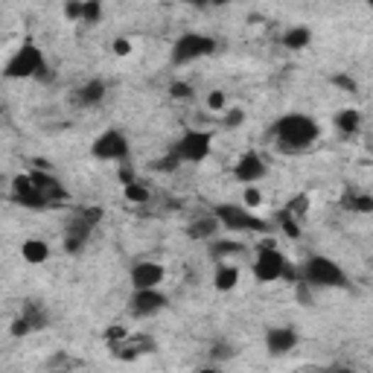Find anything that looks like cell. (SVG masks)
I'll use <instances>...</instances> for the list:
<instances>
[{
	"mask_svg": "<svg viewBox=\"0 0 373 373\" xmlns=\"http://www.w3.org/2000/svg\"><path fill=\"white\" fill-rule=\"evenodd\" d=\"M239 350H236V344H230V341H213L210 344V350H207V359H210V364H222V362H228V359H233Z\"/></svg>",
	"mask_w": 373,
	"mask_h": 373,
	"instance_id": "484cf974",
	"label": "cell"
},
{
	"mask_svg": "<svg viewBox=\"0 0 373 373\" xmlns=\"http://www.w3.org/2000/svg\"><path fill=\"white\" fill-rule=\"evenodd\" d=\"M324 373H356L353 367H347V364H333V367H327Z\"/></svg>",
	"mask_w": 373,
	"mask_h": 373,
	"instance_id": "7bdbcfd3",
	"label": "cell"
},
{
	"mask_svg": "<svg viewBox=\"0 0 373 373\" xmlns=\"http://www.w3.org/2000/svg\"><path fill=\"white\" fill-rule=\"evenodd\" d=\"M23 210H47L50 207V201H47V196L38 190V186L33 184L30 186V190H26V193H21V196H12Z\"/></svg>",
	"mask_w": 373,
	"mask_h": 373,
	"instance_id": "d4e9b609",
	"label": "cell"
},
{
	"mask_svg": "<svg viewBox=\"0 0 373 373\" xmlns=\"http://www.w3.org/2000/svg\"><path fill=\"white\" fill-rule=\"evenodd\" d=\"M123 338H128V330L126 327H108V330H105V341H108V344H117V341H123Z\"/></svg>",
	"mask_w": 373,
	"mask_h": 373,
	"instance_id": "ab89813d",
	"label": "cell"
},
{
	"mask_svg": "<svg viewBox=\"0 0 373 373\" xmlns=\"http://www.w3.org/2000/svg\"><path fill=\"white\" fill-rule=\"evenodd\" d=\"M108 347H111V356H114V359H120V362H135V359H140V356L155 353V350H157V341L143 333V335H128V338H123V341H117V344H108Z\"/></svg>",
	"mask_w": 373,
	"mask_h": 373,
	"instance_id": "8fae6325",
	"label": "cell"
},
{
	"mask_svg": "<svg viewBox=\"0 0 373 373\" xmlns=\"http://www.w3.org/2000/svg\"><path fill=\"white\" fill-rule=\"evenodd\" d=\"M213 286H216V291H233L239 286V265L219 262L216 272H213Z\"/></svg>",
	"mask_w": 373,
	"mask_h": 373,
	"instance_id": "603a6c76",
	"label": "cell"
},
{
	"mask_svg": "<svg viewBox=\"0 0 373 373\" xmlns=\"http://www.w3.org/2000/svg\"><path fill=\"white\" fill-rule=\"evenodd\" d=\"M213 52H216V38H210L204 33H184L169 47V62L172 67H186L199 59L213 56Z\"/></svg>",
	"mask_w": 373,
	"mask_h": 373,
	"instance_id": "5b68a950",
	"label": "cell"
},
{
	"mask_svg": "<svg viewBox=\"0 0 373 373\" xmlns=\"http://www.w3.org/2000/svg\"><path fill=\"white\" fill-rule=\"evenodd\" d=\"M47 67V59H44V52L41 47L33 41V38H26L15 52H12V59L6 62L4 67V76L6 79H38V73Z\"/></svg>",
	"mask_w": 373,
	"mask_h": 373,
	"instance_id": "8992f818",
	"label": "cell"
},
{
	"mask_svg": "<svg viewBox=\"0 0 373 373\" xmlns=\"http://www.w3.org/2000/svg\"><path fill=\"white\" fill-rule=\"evenodd\" d=\"M243 207H248V210L262 207V193H260V186H245V193H243Z\"/></svg>",
	"mask_w": 373,
	"mask_h": 373,
	"instance_id": "d6a6232c",
	"label": "cell"
},
{
	"mask_svg": "<svg viewBox=\"0 0 373 373\" xmlns=\"http://www.w3.org/2000/svg\"><path fill=\"white\" fill-rule=\"evenodd\" d=\"M213 216L219 219L222 230L228 233H272V222L260 219L254 210L243 204H216L213 207Z\"/></svg>",
	"mask_w": 373,
	"mask_h": 373,
	"instance_id": "277c9868",
	"label": "cell"
},
{
	"mask_svg": "<svg viewBox=\"0 0 373 373\" xmlns=\"http://www.w3.org/2000/svg\"><path fill=\"white\" fill-rule=\"evenodd\" d=\"M265 175H269V164H265L262 155H257V152H245L233 164V178L239 184H245V186H257Z\"/></svg>",
	"mask_w": 373,
	"mask_h": 373,
	"instance_id": "7c38bea8",
	"label": "cell"
},
{
	"mask_svg": "<svg viewBox=\"0 0 373 373\" xmlns=\"http://www.w3.org/2000/svg\"><path fill=\"white\" fill-rule=\"evenodd\" d=\"M30 178H33V184L38 186V190L47 196V201H50V204L67 201V196H70V193H67V186H65L56 175H50L47 169H33V172H30Z\"/></svg>",
	"mask_w": 373,
	"mask_h": 373,
	"instance_id": "9a60e30c",
	"label": "cell"
},
{
	"mask_svg": "<svg viewBox=\"0 0 373 373\" xmlns=\"http://www.w3.org/2000/svg\"><path fill=\"white\" fill-rule=\"evenodd\" d=\"M330 82H333L338 91H344V94H356V91H359V82H356L350 73H333Z\"/></svg>",
	"mask_w": 373,
	"mask_h": 373,
	"instance_id": "4dcf8cb0",
	"label": "cell"
},
{
	"mask_svg": "<svg viewBox=\"0 0 373 373\" xmlns=\"http://www.w3.org/2000/svg\"><path fill=\"white\" fill-rule=\"evenodd\" d=\"M309 207H312V201H309V196L306 193H298V196H291L289 201H286V213H289V216H295L298 222L301 219H306V213H309Z\"/></svg>",
	"mask_w": 373,
	"mask_h": 373,
	"instance_id": "4316f807",
	"label": "cell"
},
{
	"mask_svg": "<svg viewBox=\"0 0 373 373\" xmlns=\"http://www.w3.org/2000/svg\"><path fill=\"white\" fill-rule=\"evenodd\" d=\"M167 277V269L155 260H140L131 265V289L140 291V289H157Z\"/></svg>",
	"mask_w": 373,
	"mask_h": 373,
	"instance_id": "4fadbf2b",
	"label": "cell"
},
{
	"mask_svg": "<svg viewBox=\"0 0 373 373\" xmlns=\"http://www.w3.org/2000/svg\"><path fill=\"white\" fill-rule=\"evenodd\" d=\"M21 318L33 327V333L47 330V324H50V312H47V306H44L41 301H23V306H21Z\"/></svg>",
	"mask_w": 373,
	"mask_h": 373,
	"instance_id": "d6986e66",
	"label": "cell"
},
{
	"mask_svg": "<svg viewBox=\"0 0 373 373\" xmlns=\"http://www.w3.org/2000/svg\"><path fill=\"white\" fill-rule=\"evenodd\" d=\"M21 257L23 262H30V265H41L50 260V245L44 243V239H23V245H21Z\"/></svg>",
	"mask_w": 373,
	"mask_h": 373,
	"instance_id": "cb8c5ba5",
	"label": "cell"
},
{
	"mask_svg": "<svg viewBox=\"0 0 373 373\" xmlns=\"http://www.w3.org/2000/svg\"><path fill=\"white\" fill-rule=\"evenodd\" d=\"M210 257L213 260H219V262H225L228 257H239V254H245V245L239 243V239H222V236H216V239H210Z\"/></svg>",
	"mask_w": 373,
	"mask_h": 373,
	"instance_id": "7402d4cb",
	"label": "cell"
},
{
	"mask_svg": "<svg viewBox=\"0 0 373 373\" xmlns=\"http://www.w3.org/2000/svg\"><path fill=\"white\" fill-rule=\"evenodd\" d=\"M280 44L286 50H291V52H301V50H306L312 44V30H309V26H304V23L289 26V30L280 35Z\"/></svg>",
	"mask_w": 373,
	"mask_h": 373,
	"instance_id": "44dd1931",
	"label": "cell"
},
{
	"mask_svg": "<svg viewBox=\"0 0 373 373\" xmlns=\"http://www.w3.org/2000/svg\"><path fill=\"white\" fill-rule=\"evenodd\" d=\"M99 21H102V4H99V0H85L82 23H99Z\"/></svg>",
	"mask_w": 373,
	"mask_h": 373,
	"instance_id": "1f68e13d",
	"label": "cell"
},
{
	"mask_svg": "<svg viewBox=\"0 0 373 373\" xmlns=\"http://www.w3.org/2000/svg\"><path fill=\"white\" fill-rule=\"evenodd\" d=\"M243 123H245V111L243 108H228L225 111V126L228 128H239Z\"/></svg>",
	"mask_w": 373,
	"mask_h": 373,
	"instance_id": "74e56055",
	"label": "cell"
},
{
	"mask_svg": "<svg viewBox=\"0 0 373 373\" xmlns=\"http://www.w3.org/2000/svg\"><path fill=\"white\" fill-rule=\"evenodd\" d=\"M128 138L120 128H105L102 135H96V140L91 143V155L96 161H108V164H126L128 161Z\"/></svg>",
	"mask_w": 373,
	"mask_h": 373,
	"instance_id": "9c48e42d",
	"label": "cell"
},
{
	"mask_svg": "<svg viewBox=\"0 0 373 373\" xmlns=\"http://www.w3.org/2000/svg\"><path fill=\"white\" fill-rule=\"evenodd\" d=\"M219 230H222V225L213 213H204V216H199V219H193L190 225H186V236L196 239V243H204V239L210 243V239H216Z\"/></svg>",
	"mask_w": 373,
	"mask_h": 373,
	"instance_id": "e0dca14e",
	"label": "cell"
},
{
	"mask_svg": "<svg viewBox=\"0 0 373 373\" xmlns=\"http://www.w3.org/2000/svg\"><path fill=\"white\" fill-rule=\"evenodd\" d=\"M123 196H126V201H131V204H146V201L152 199L149 186H146V184H140V181L126 184V186H123Z\"/></svg>",
	"mask_w": 373,
	"mask_h": 373,
	"instance_id": "83f0119b",
	"label": "cell"
},
{
	"mask_svg": "<svg viewBox=\"0 0 373 373\" xmlns=\"http://www.w3.org/2000/svg\"><path fill=\"white\" fill-rule=\"evenodd\" d=\"M289 269V257L274 248L272 239H265V243L257 245V260H254V277L257 283H274V280H283Z\"/></svg>",
	"mask_w": 373,
	"mask_h": 373,
	"instance_id": "52a82bcc",
	"label": "cell"
},
{
	"mask_svg": "<svg viewBox=\"0 0 373 373\" xmlns=\"http://www.w3.org/2000/svg\"><path fill=\"white\" fill-rule=\"evenodd\" d=\"M167 295L157 289H140V291H131L128 298V315L138 318V321H146V318H155L157 312L167 309Z\"/></svg>",
	"mask_w": 373,
	"mask_h": 373,
	"instance_id": "30bf717a",
	"label": "cell"
},
{
	"mask_svg": "<svg viewBox=\"0 0 373 373\" xmlns=\"http://www.w3.org/2000/svg\"><path fill=\"white\" fill-rule=\"evenodd\" d=\"M210 149H213V135L201 128H186L172 146L181 164H204L210 157Z\"/></svg>",
	"mask_w": 373,
	"mask_h": 373,
	"instance_id": "ba28073f",
	"label": "cell"
},
{
	"mask_svg": "<svg viewBox=\"0 0 373 373\" xmlns=\"http://www.w3.org/2000/svg\"><path fill=\"white\" fill-rule=\"evenodd\" d=\"M82 9H85V0H67L62 12H65L67 21H79V23H82Z\"/></svg>",
	"mask_w": 373,
	"mask_h": 373,
	"instance_id": "e575fe53",
	"label": "cell"
},
{
	"mask_svg": "<svg viewBox=\"0 0 373 373\" xmlns=\"http://www.w3.org/2000/svg\"><path fill=\"white\" fill-rule=\"evenodd\" d=\"M272 138L283 155H301L309 146H315V140L321 138V126H318L309 114L291 111V114H283L280 120H274Z\"/></svg>",
	"mask_w": 373,
	"mask_h": 373,
	"instance_id": "6da1fadb",
	"label": "cell"
},
{
	"mask_svg": "<svg viewBox=\"0 0 373 373\" xmlns=\"http://www.w3.org/2000/svg\"><path fill=\"white\" fill-rule=\"evenodd\" d=\"M9 333H12L15 338H23V335H33V327H30V324H26V321H23V318L18 315V318H15V321H12V327H9Z\"/></svg>",
	"mask_w": 373,
	"mask_h": 373,
	"instance_id": "f35d334b",
	"label": "cell"
},
{
	"mask_svg": "<svg viewBox=\"0 0 373 373\" xmlns=\"http://www.w3.org/2000/svg\"><path fill=\"white\" fill-rule=\"evenodd\" d=\"M312 291H315V289H312V286H306L304 280H298V283H295V295H298L301 306H312V304H315V298H312Z\"/></svg>",
	"mask_w": 373,
	"mask_h": 373,
	"instance_id": "d590c367",
	"label": "cell"
},
{
	"mask_svg": "<svg viewBox=\"0 0 373 373\" xmlns=\"http://www.w3.org/2000/svg\"><path fill=\"white\" fill-rule=\"evenodd\" d=\"M225 105H228L225 91H210V94H207V108H210V111H225Z\"/></svg>",
	"mask_w": 373,
	"mask_h": 373,
	"instance_id": "8d00e7d4",
	"label": "cell"
},
{
	"mask_svg": "<svg viewBox=\"0 0 373 373\" xmlns=\"http://www.w3.org/2000/svg\"><path fill=\"white\" fill-rule=\"evenodd\" d=\"M196 373H225V370H222L219 364H204V367H199Z\"/></svg>",
	"mask_w": 373,
	"mask_h": 373,
	"instance_id": "ee69618b",
	"label": "cell"
},
{
	"mask_svg": "<svg viewBox=\"0 0 373 373\" xmlns=\"http://www.w3.org/2000/svg\"><path fill=\"white\" fill-rule=\"evenodd\" d=\"M105 219V210L99 204L94 207H76L70 213V219L65 225V233H62V245H65V254L76 257V254H82L91 243V233L94 228Z\"/></svg>",
	"mask_w": 373,
	"mask_h": 373,
	"instance_id": "7a4b0ae2",
	"label": "cell"
},
{
	"mask_svg": "<svg viewBox=\"0 0 373 373\" xmlns=\"http://www.w3.org/2000/svg\"><path fill=\"white\" fill-rule=\"evenodd\" d=\"M277 225L283 228V233H286L289 239H298V236H301V222H298L295 216H289L286 210L277 213Z\"/></svg>",
	"mask_w": 373,
	"mask_h": 373,
	"instance_id": "f546056e",
	"label": "cell"
},
{
	"mask_svg": "<svg viewBox=\"0 0 373 373\" xmlns=\"http://www.w3.org/2000/svg\"><path fill=\"white\" fill-rule=\"evenodd\" d=\"M298 330L295 327H269V333H265V350H269V356H289L291 350L298 347Z\"/></svg>",
	"mask_w": 373,
	"mask_h": 373,
	"instance_id": "5bb4252c",
	"label": "cell"
},
{
	"mask_svg": "<svg viewBox=\"0 0 373 373\" xmlns=\"http://www.w3.org/2000/svg\"><path fill=\"white\" fill-rule=\"evenodd\" d=\"M108 96V85H105V79H88V82L76 91V105H82V108H94V105L105 102Z\"/></svg>",
	"mask_w": 373,
	"mask_h": 373,
	"instance_id": "2e32d148",
	"label": "cell"
},
{
	"mask_svg": "<svg viewBox=\"0 0 373 373\" xmlns=\"http://www.w3.org/2000/svg\"><path fill=\"white\" fill-rule=\"evenodd\" d=\"M111 50H114V56H131V41L128 38H114Z\"/></svg>",
	"mask_w": 373,
	"mask_h": 373,
	"instance_id": "60d3db41",
	"label": "cell"
},
{
	"mask_svg": "<svg viewBox=\"0 0 373 373\" xmlns=\"http://www.w3.org/2000/svg\"><path fill=\"white\" fill-rule=\"evenodd\" d=\"M181 167H184V164L178 161V155H175L172 149H169L164 157H155V161H152V169H155V172H164V175H172V172H178Z\"/></svg>",
	"mask_w": 373,
	"mask_h": 373,
	"instance_id": "f1b7e54d",
	"label": "cell"
},
{
	"mask_svg": "<svg viewBox=\"0 0 373 373\" xmlns=\"http://www.w3.org/2000/svg\"><path fill=\"white\" fill-rule=\"evenodd\" d=\"M59 373H70V370H59Z\"/></svg>",
	"mask_w": 373,
	"mask_h": 373,
	"instance_id": "f6af8a7d",
	"label": "cell"
},
{
	"mask_svg": "<svg viewBox=\"0 0 373 373\" xmlns=\"http://www.w3.org/2000/svg\"><path fill=\"white\" fill-rule=\"evenodd\" d=\"M169 96L178 99V102H181V99H193V85H190V82H181V79H178V82L169 85Z\"/></svg>",
	"mask_w": 373,
	"mask_h": 373,
	"instance_id": "836d02e7",
	"label": "cell"
},
{
	"mask_svg": "<svg viewBox=\"0 0 373 373\" xmlns=\"http://www.w3.org/2000/svg\"><path fill=\"white\" fill-rule=\"evenodd\" d=\"M333 126L341 131L344 138H353L362 131V111L359 108H338L333 117Z\"/></svg>",
	"mask_w": 373,
	"mask_h": 373,
	"instance_id": "ffe728a7",
	"label": "cell"
},
{
	"mask_svg": "<svg viewBox=\"0 0 373 373\" xmlns=\"http://www.w3.org/2000/svg\"><path fill=\"white\" fill-rule=\"evenodd\" d=\"M341 207L350 210V213H359V216H370L373 213V196L364 193V190H356V186H347L341 193Z\"/></svg>",
	"mask_w": 373,
	"mask_h": 373,
	"instance_id": "ac0fdd59",
	"label": "cell"
},
{
	"mask_svg": "<svg viewBox=\"0 0 373 373\" xmlns=\"http://www.w3.org/2000/svg\"><path fill=\"white\" fill-rule=\"evenodd\" d=\"M301 280L306 286H312L315 291H321V289H347V274H344V269L335 260L321 257V254H312L304 262Z\"/></svg>",
	"mask_w": 373,
	"mask_h": 373,
	"instance_id": "3957f363",
	"label": "cell"
},
{
	"mask_svg": "<svg viewBox=\"0 0 373 373\" xmlns=\"http://www.w3.org/2000/svg\"><path fill=\"white\" fill-rule=\"evenodd\" d=\"M35 82H41V85H47V82H56V70H52V67L47 65V67L38 73V79H35Z\"/></svg>",
	"mask_w": 373,
	"mask_h": 373,
	"instance_id": "b9f144b4",
	"label": "cell"
}]
</instances>
